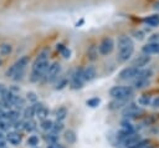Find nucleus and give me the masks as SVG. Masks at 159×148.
<instances>
[{
	"mask_svg": "<svg viewBox=\"0 0 159 148\" xmlns=\"http://www.w3.org/2000/svg\"><path fill=\"white\" fill-rule=\"evenodd\" d=\"M48 51L43 50L41 51L36 60L32 63V70L30 73V81L31 82H39L46 73L47 68H48Z\"/></svg>",
	"mask_w": 159,
	"mask_h": 148,
	"instance_id": "nucleus-1",
	"label": "nucleus"
},
{
	"mask_svg": "<svg viewBox=\"0 0 159 148\" xmlns=\"http://www.w3.org/2000/svg\"><path fill=\"white\" fill-rule=\"evenodd\" d=\"M118 53H117V58L119 62H125L130 58V56L134 52V42L133 40L127 36V35H122L118 37Z\"/></svg>",
	"mask_w": 159,
	"mask_h": 148,
	"instance_id": "nucleus-2",
	"label": "nucleus"
},
{
	"mask_svg": "<svg viewBox=\"0 0 159 148\" xmlns=\"http://www.w3.org/2000/svg\"><path fill=\"white\" fill-rule=\"evenodd\" d=\"M133 92L134 88L130 86H113L109 90V96L117 99H128L130 96H133Z\"/></svg>",
	"mask_w": 159,
	"mask_h": 148,
	"instance_id": "nucleus-3",
	"label": "nucleus"
},
{
	"mask_svg": "<svg viewBox=\"0 0 159 148\" xmlns=\"http://www.w3.org/2000/svg\"><path fill=\"white\" fill-rule=\"evenodd\" d=\"M27 63H29V57H27V56H22V57H20L15 63H12V65L6 70L5 75H6L7 77H11V78H12L19 71H24L25 67L27 66Z\"/></svg>",
	"mask_w": 159,
	"mask_h": 148,
	"instance_id": "nucleus-4",
	"label": "nucleus"
},
{
	"mask_svg": "<svg viewBox=\"0 0 159 148\" xmlns=\"http://www.w3.org/2000/svg\"><path fill=\"white\" fill-rule=\"evenodd\" d=\"M150 76H152V71L150 70H144V71L140 70V72L138 73V76L134 78V88L140 90V88L148 86Z\"/></svg>",
	"mask_w": 159,
	"mask_h": 148,
	"instance_id": "nucleus-5",
	"label": "nucleus"
},
{
	"mask_svg": "<svg viewBox=\"0 0 159 148\" xmlns=\"http://www.w3.org/2000/svg\"><path fill=\"white\" fill-rule=\"evenodd\" d=\"M143 112H144V109H143L142 107H139L138 104L129 103V104H127V106L123 108L122 114H123L125 118H135V117L140 116Z\"/></svg>",
	"mask_w": 159,
	"mask_h": 148,
	"instance_id": "nucleus-6",
	"label": "nucleus"
},
{
	"mask_svg": "<svg viewBox=\"0 0 159 148\" xmlns=\"http://www.w3.org/2000/svg\"><path fill=\"white\" fill-rule=\"evenodd\" d=\"M114 49V41L112 37H104L98 45V52L101 55H109Z\"/></svg>",
	"mask_w": 159,
	"mask_h": 148,
	"instance_id": "nucleus-7",
	"label": "nucleus"
},
{
	"mask_svg": "<svg viewBox=\"0 0 159 148\" xmlns=\"http://www.w3.org/2000/svg\"><path fill=\"white\" fill-rule=\"evenodd\" d=\"M60 72H61V65L58 62H52L51 65H48V68L45 73L46 81H48V82L55 81L56 78H58Z\"/></svg>",
	"mask_w": 159,
	"mask_h": 148,
	"instance_id": "nucleus-8",
	"label": "nucleus"
},
{
	"mask_svg": "<svg viewBox=\"0 0 159 148\" xmlns=\"http://www.w3.org/2000/svg\"><path fill=\"white\" fill-rule=\"evenodd\" d=\"M83 82H84V78H83V68H77L73 72L72 77H71L70 85H71V87L73 90H78V88H81L83 86Z\"/></svg>",
	"mask_w": 159,
	"mask_h": 148,
	"instance_id": "nucleus-9",
	"label": "nucleus"
},
{
	"mask_svg": "<svg viewBox=\"0 0 159 148\" xmlns=\"http://www.w3.org/2000/svg\"><path fill=\"white\" fill-rule=\"evenodd\" d=\"M140 72V68L138 67H134V66H129V67H125L123 68L120 72H119V78L120 80H133L138 76V73Z\"/></svg>",
	"mask_w": 159,
	"mask_h": 148,
	"instance_id": "nucleus-10",
	"label": "nucleus"
},
{
	"mask_svg": "<svg viewBox=\"0 0 159 148\" xmlns=\"http://www.w3.org/2000/svg\"><path fill=\"white\" fill-rule=\"evenodd\" d=\"M34 109H35V116L39 118V119H45V118H47V116H48V108L43 104V103H41V102H35L34 104Z\"/></svg>",
	"mask_w": 159,
	"mask_h": 148,
	"instance_id": "nucleus-11",
	"label": "nucleus"
},
{
	"mask_svg": "<svg viewBox=\"0 0 159 148\" xmlns=\"http://www.w3.org/2000/svg\"><path fill=\"white\" fill-rule=\"evenodd\" d=\"M149 61H150V55H147V53H142V55L137 56V57L133 60V62H132V66H134V67H138V68H142V67L147 66V65L149 63Z\"/></svg>",
	"mask_w": 159,
	"mask_h": 148,
	"instance_id": "nucleus-12",
	"label": "nucleus"
},
{
	"mask_svg": "<svg viewBox=\"0 0 159 148\" xmlns=\"http://www.w3.org/2000/svg\"><path fill=\"white\" fill-rule=\"evenodd\" d=\"M143 53H147V55H158L159 53V42H152L149 41L148 44H145L142 49Z\"/></svg>",
	"mask_w": 159,
	"mask_h": 148,
	"instance_id": "nucleus-13",
	"label": "nucleus"
},
{
	"mask_svg": "<svg viewBox=\"0 0 159 148\" xmlns=\"http://www.w3.org/2000/svg\"><path fill=\"white\" fill-rule=\"evenodd\" d=\"M6 141L12 146H17L21 143L22 138H21V134L19 132H9L6 134Z\"/></svg>",
	"mask_w": 159,
	"mask_h": 148,
	"instance_id": "nucleus-14",
	"label": "nucleus"
},
{
	"mask_svg": "<svg viewBox=\"0 0 159 148\" xmlns=\"http://www.w3.org/2000/svg\"><path fill=\"white\" fill-rule=\"evenodd\" d=\"M143 22L150 27H157L159 26V14H153L149 16H145L143 19Z\"/></svg>",
	"mask_w": 159,
	"mask_h": 148,
	"instance_id": "nucleus-15",
	"label": "nucleus"
},
{
	"mask_svg": "<svg viewBox=\"0 0 159 148\" xmlns=\"http://www.w3.org/2000/svg\"><path fill=\"white\" fill-rule=\"evenodd\" d=\"M19 117H20V112L16 111V109H10V111H7V112L4 113V118H6L11 123H14L15 121H17Z\"/></svg>",
	"mask_w": 159,
	"mask_h": 148,
	"instance_id": "nucleus-16",
	"label": "nucleus"
},
{
	"mask_svg": "<svg viewBox=\"0 0 159 148\" xmlns=\"http://www.w3.org/2000/svg\"><path fill=\"white\" fill-rule=\"evenodd\" d=\"M96 77V68L93 66H88L83 70V78L84 81H92Z\"/></svg>",
	"mask_w": 159,
	"mask_h": 148,
	"instance_id": "nucleus-17",
	"label": "nucleus"
},
{
	"mask_svg": "<svg viewBox=\"0 0 159 148\" xmlns=\"http://www.w3.org/2000/svg\"><path fill=\"white\" fill-rule=\"evenodd\" d=\"M125 103H127V99H117V98H113V101L108 104V108L112 109V111H114V109L122 108Z\"/></svg>",
	"mask_w": 159,
	"mask_h": 148,
	"instance_id": "nucleus-18",
	"label": "nucleus"
},
{
	"mask_svg": "<svg viewBox=\"0 0 159 148\" xmlns=\"http://www.w3.org/2000/svg\"><path fill=\"white\" fill-rule=\"evenodd\" d=\"M63 137H65V141H66L68 144H73V143L76 142V138H77L75 131H72V129L66 131V132L63 133Z\"/></svg>",
	"mask_w": 159,
	"mask_h": 148,
	"instance_id": "nucleus-19",
	"label": "nucleus"
},
{
	"mask_svg": "<svg viewBox=\"0 0 159 148\" xmlns=\"http://www.w3.org/2000/svg\"><path fill=\"white\" fill-rule=\"evenodd\" d=\"M35 129H36V122L32 118L24 121V131H26V132H34Z\"/></svg>",
	"mask_w": 159,
	"mask_h": 148,
	"instance_id": "nucleus-20",
	"label": "nucleus"
},
{
	"mask_svg": "<svg viewBox=\"0 0 159 148\" xmlns=\"http://www.w3.org/2000/svg\"><path fill=\"white\" fill-rule=\"evenodd\" d=\"M12 52V46L11 44H7V42H4L0 45V55L1 56H7Z\"/></svg>",
	"mask_w": 159,
	"mask_h": 148,
	"instance_id": "nucleus-21",
	"label": "nucleus"
},
{
	"mask_svg": "<svg viewBox=\"0 0 159 148\" xmlns=\"http://www.w3.org/2000/svg\"><path fill=\"white\" fill-rule=\"evenodd\" d=\"M52 124H53V122H52L51 119L45 118V119H42V121H41L40 128H41L43 132H51V129H52Z\"/></svg>",
	"mask_w": 159,
	"mask_h": 148,
	"instance_id": "nucleus-22",
	"label": "nucleus"
},
{
	"mask_svg": "<svg viewBox=\"0 0 159 148\" xmlns=\"http://www.w3.org/2000/svg\"><path fill=\"white\" fill-rule=\"evenodd\" d=\"M55 116H56V119H57V121H63V119L66 118V116H67V109H66V107H58V108L56 109Z\"/></svg>",
	"mask_w": 159,
	"mask_h": 148,
	"instance_id": "nucleus-23",
	"label": "nucleus"
},
{
	"mask_svg": "<svg viewBox=\"0 0 159 148\" xmlns=\"http://www.w3.org/2000/svg\"><path fill=\"white\" fill-rule=\"evenodd\" d=\"M63 128H65L63 122H62V121H56V122H53V124H52V129H51V132L58 134V133H61V132L63 131Z\"/></svg>",
	"mask_w": 159,
	"mask_h": 148,
	"instance_id": "nucleus-24",
	"label": "nucleus"
},
{
	"mask_svg": "<svg viewBox=\"0 0 159 148\" xmlns=\"http://www.w3.org/2000/svg\"><path fill=\"white\" fill-rule=\"evenodd\" d=\"M45 139L48 142V144L51 143H57L58 142V136L53 132H47V134L45 136Z\"/></svg>",
	"mask_w": 159,
	"mask_h": 148,
	"instance_id": "nucleus-25",
	"label": "nucleus"
},
{
	"mask_svg": "<svg viewBox=\"0 0 159 148\" xmlns=\"http://www.w3.org/2000/svg\"><path fill=\"white\" fill-rule=\"evenodd\" d=\"M35 116V109H34V106L31 104V106H29V107H26L25 109H24V117L26 118V119H30V118H32Z\"/></svg>",
	"mask_w": 159,
	"mask_h": 148,
	"instance_id": "nucleus-26",
	"label": "nucleus"
},
{
	"mask_svg": "<svg viewBox=\"0 0 159 148\" xmlns=\"http://www.w3.org/2000/svg\"><path fill=\"white\" fill-rule=\"evenodd\" d=\"M128 148H153V146H149V142L148 141H139L138 143H135L134 146H130Z\"/></svg>",
	"mask_w": 159,
	"mask_h": 148,
	"instance_id": "nucleus-27",
	"label": "nucleus"
},
{
	"mask_svg": "<svg viewBox=\"0 0 159 148\" xmlns=\"http://www.w3.org/2000/svg\"><path fill=\"white\" fill-rule=\"evenodd\" d=\"M138 102H139V104H142V106H148V104H150L152 98H150L149 95H143V96L138 99Z\"/></svg>",
	"mask_w": 159,
	"mask_h": 148,
	"instance_id": "nucleus-28",
	"label": "nucleus"
},
{
	"mask_svg": "<svg viewBox=\"0 0 159 148\" xmlns=\"http://www.w3.org/2000/svg\"><path fill=\"white\" fill-rule=\"evenodd\" d=\"M27 144H29L30 147L35 148V147L39 144V137H37V136H35V134L30 136V137H29V139H27Z\"/></svg>",
	"mask_w": 159,
	"mask_h": 148,
	"instance_id": "nucleus-29",
	"label": "nucleus"
},
{
	"mask_svg": "<svg viewBox=\"0 0 159 148\" xmlns=\"http://www.w3.org/2000/svg\"><path fill=\"white\" fill-rule=\"evenodd\" d=\"M99 103H101V99H99L98 97H93V98H89V99L86 102V104H87V106H89V107H92V108L97 107Z\"/></svg>",
	"mask_w": 159,
	"mask_h": 148,
	"instance_id": "nucleus-30",
	"label": "nucleus"
},
{
	"mask_svg": "<svg viewBox=\"0 0 159 148\" xmlns=\"http://www.w3.org/2000/svg\"><path fill=\"white\" fill-rule=\"evenodd\" d=\"M11 122H9L6 118H1L0 119V131H7L11 126H10Z\"/></svg>",
	"mask_w": 159,
	"mask_h": 148,
	"instance_id": "nucleus-31",
	"label": "nucleus"
},
{
	"mask_svg": "<svg viewBox=\"0 0 159 148\" xmlns=\"http://www.w3.org/2000/svg\"><path fill=\"white\" fill-rule=\"evenodd\" d=\"M67 83H68V81H67V78H60L58 80V82H57V85H56V90H62L65 86H67Z\"/></svg>",
	"mask_w": 159,
	"mask_h": 148,
	"instance_id": "nucleus-32",
	"label": "nucleus"
},
{
	"mask_svg": "<svg viewBox=\"0 0 159 148\" xmlns=\"http://www.w3.org/2000/svg\"><path fill=\"white\" fill-rule=\"evenodd\" d=\"M26 98H27L30 102H32V103L37 102V96H36V93H35V92H27Z\"/></svg>",
	"mask_w": 159,
	"mask_h": 148,
	"instance_id": "nucleus-33",
	"label": "nucleus"
},
{
	"mask_svg": "<svg viewBox=\"0 0 159 148\" xmlns=\"http://www.w3.org/2000/svg\"><path fill=\"white\" fill-rule=\"evenodd\" d=\"M60 52H61V55H62L65 58H70V56H71V50L67 49V47H63Z\"/></svg>",
	"mask_w": 159,
	"mask_h": 148,
	"instance_id": "nucleus-34",
	"label": "nucleus"
},
{
	"mask_svg": "<svg viewBox=\"0 0 159 148\" xmlns=\"http://www.w3.org/2000/svg\"><path fill=\"white\" fill-rule=\"evenodd\" d=\"M150 103H152V106H153V107L159 108V96H158V97H155L154 99H152V102H150Z\"/></svg>",
	"mask_w": 159,
	"mask_h": 148,
	"instance_id": "nucleus-35",
	"label": "nucleus"
},
{
	"mask_svg": "<svg viewBox=\"0 0 159 148\" xmlns=\"http://www.w3.org/2000/svg\"><path fill=\"white\" fill-rule=\"evenodd\" d=\"M47 148H63V147H62L61 144H58V142H57V143H51V144H48Z\"/></svg>",
	"mask_w": 159,
	"mask_h": 148,
	"instance_id": "nucleus-36",
	"label": "nucleus"
},
{
	"mask_svg": "<svg viewBox=\"0 0 159 148\" xmlns=\"http://www.w3.org/2000/svg\"><path fill=\"white\" fill-rule=\"evenodd\" d=\"M150 41L152 42H159V34H155L150 37Z\"/></svg>",
	"mask_w": 159,
	"mask_h": 148,
	"instance_id": "nucleus-37",
	"label": "nucleus"
},
{
	"mask_svg": "<svg viewBox=\"0 0 159 148\" xmlns=\"http://www.w3.org/2000/svg\"><path fill=\"white\" fill-rule=\"evenodd\" d=\"M6 147V139L4 137L0 138V148H5Z\"/></svg>",
	"mask_w": 159,
	"mask_h": 148,
	"instance_id": "nucleus-38",
	"label": "nucleus"
},
{
	"mask_svg": "<svg viewBox=\"0 0 159 148\" xmlns=\"http://www.w3.org/2000/svg\"><path fill=\"white\" fill-rule=\"evenodd\" d=\"M5 91H6V88H5V86L0 83V97H1V96H2L4 93H5Z\"/></svg>",
	"mask_w": 159,
	"mask_h": 148,
	"instance_id": "nucleus-39",
	"label": "nucleus"
},
{
	"mask_svg": "<svg viewBox=\"0 0 159 148\" xmlns=\"http://www.w3.org/2000/svg\"><path fill=\"white\" fill-rule=\"evenodd\" d=\"M154 10H157V11H159V1H158V2H157V4L154 5Z\"/></svg>",
	"mask_w": 159,
	"mask_h": 148,
	"instance_id": "nucleus-40",
	"label": "nucleus"
},
{
	"mask_svg": "<svg viewBox=\"0 0 159 148\" xmlns=\"http://www.w3.org/2000/svg\"><path fill=\"white\" fill-rule=\"evenodd\" d=\"M1 137H4V136H2V133H1V131H0V138H1Z\"/></svg>",
	"mask_w": 159,
	"mask_h": 148,
	"instance_id": "nucleus-41",
	"label": "nucleus"
},
{
	"mask_svg": "<svg viewBox=\"0 0 159 148\" xmlns=\"http://www.w3.org/2000/svg\"><path fill=\"white\" fill-rule=\"evenodd\" d=\"M1 63H2V60H1V58H0V66H1Z\"/></svg>",
	"mask_w": 159,
	"mask_h": 148,
	"instance_id": "nucleus-42",
	"label": "nucleus"
},
{
	"mask_svg": "<svg viewBox=\"0 0 159 148\" xmlns=\"http://www.w3.org/2000/svg\"><path fill=\"white\" fill-rule=\"evenodd\" d=\"M5 148H6V147H5Z\"/></svg>",
	"mask_w": 159,
	"mask_h": 148,
	"instance_id": "nucleus-43",
	"label": "nucleus"
}]
</instances>
